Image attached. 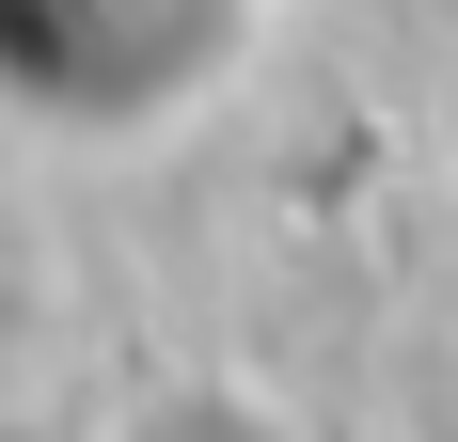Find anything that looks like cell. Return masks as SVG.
<instances>
[{
  "label": "cell",
  "instance_id": "1",
  "mask_svg": "<svg viewBox=\"0 0 458 442\" xmlns=\"http://www.w3.org/2000/svg\"><path fill=\"white\" fill-rule=\"evenodd\" d=\"M284 0H0V127L16 142H158L269 47Z\"/></svg>",
  "mask_w": 458,
  "mask_h": 442
},
{
  "label": "cell",
  "instance_id": "2",
  "mask_svg": "<svg viewBox=\"0 0 458 442\" xmlns=\"http://www.w3.org/2000/svg\"><path fill=\"white\" fill-rule=\"evenodd\" d=\"M95 442H332V427L253 363H158V379H127L95 411Z\"/></svg>",
  "mask_w": 458,
  "mask_h": 442
}]
</instances>
